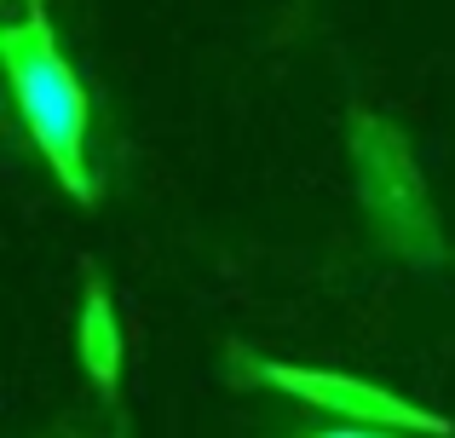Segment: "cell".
<instances>
[{"mask_svg": "<svg viewBox=\"0 0 455 438\" xmlns=\"http://www.w3.org/2000/svg\"><path fill=\"white\" fill-rule=\"evenodd\" d=\"M122 323H116V306H110V289H104V277L81 283V370H87L92 386H104V393H116V381H122Z\"/></svg>", "mask_w": 455, "mask_h": 438, "instance_id": "obj_4", "label": "cell"}, {"mask_svg": "<svg viewBox=\"0 0 455 438\" xmlns=\"http://www.w3.org/2000/svg\"><path fill=\"white\" fill-rule=\"evenodd\" d=\"M0 64L12 76V99L23 110L35 150L46 156L52 179L64 185L76 203H92V173H87V92H81L76 69L64 64L52 29L41 12L23 23L0 29Z\"/></svg>", "mask_w": 455, "mask_h": 438, "instance_id": "obj_1", "label": "cell"}, {"mask_svg": "<svg viewBox=\"0 0 455 438\" xmlns=\"http://www.w3.org/2000/svg\"><path fill=\"white\" fill-rule=\"evenodd\" d=\"M236 370H243L248 381L271 386V393L300 398V404H311V410H334V416L357 421V427H369V433H421V438H450L455 433L450 416H438V410L392 393V386L357 381V375H346V370L277 363V358H259V352H236Z\"/></svg>", "mask_w": 455, "mask_h": 438, "instance_id": "obj_3", "label": "cell"}, {"mask_svg": "<svg viewBox=\"0 0 455 438\" xmlns=\"http://www.w3.org/2000/svg\"><path fill=\"white\" fill-rule=\"evenodd\" d=\"M352 173H357V203H363L380 243L410 266H444L450 243L444 225H438V208L427 196L410 139L387 115H357L352 122Z\"/></svg>", "mask_w": 455, "mask_h": 438, "instance_id": "obj_2", "label": "cell"}, {"mask_svg": "<svg viewBox=\"0 0 455 438\" xmlns=\"http://www.w3.org/2000/svg\"><path fill=\"white\" fill-rule=\"evenodd\" d=\"M317 438H398V433H369V427H352V433H317Z\"/></svg>", "mask_w": 455, "mask_h": 438, "instance_id": "obj_5", "label": "cell"}]
</instances>
